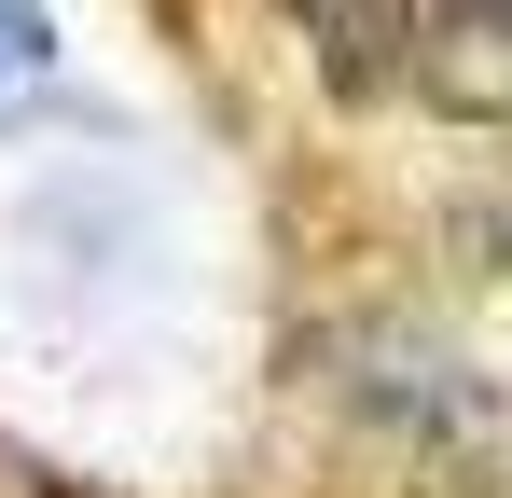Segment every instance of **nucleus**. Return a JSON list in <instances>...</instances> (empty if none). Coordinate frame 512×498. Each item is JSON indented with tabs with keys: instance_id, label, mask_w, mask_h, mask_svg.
<instances>
[{
	"instance_id": "4",
	"label": "nucleus",
	"mask_w": 512,
	"mask_h": 498,
	"mask_svg": "<svg viewBox=\"0 0 512 498\" xmlns=\"http://www.w3.org/2000/svg\"><path fill=\"white\" fill-rule=\"evenodd\" d=\"M56 70V28H42V0H0V97L14 83H42Z\"/></svg>"
},
{
	"instance_id": "1",
	"label": "nucleus",
	"mask_w": 512,
	"mask_h": 498,
	"mask_svg": "<svg viewBox=\"0 0 512 498\" xmlns=\"http://www.w3.org/2000/svg\"><path fill=\"white\" fill-rule=\"evenodd\" d=\"M346 402L388 415V429H416L429 457H485L499 443V388L457 360V346H429V332H346Z\"/></svg>"
},
{
	"instance_id": "3",
	"label": "nucleus",
	"mask_w": 512,
	"mask_h": 498,
	"mask_svg": "<svg viewBox=\"0 0 512 498\" xmlns=\"http://www.w3.org/2000/svg\"><path fill=\"white\" fill-rule=\"evenodd\" d=\"M291 28H305L333 97H388L402 83V0H291Z\"/></svg>"
},
{
	"instance_id": "2",
	"label": "nucleus",
	"mask_w": 512,
	"mask_h": 498,
	"mask_svg": "<svg viewBox=\"0 0 512 498\" xmlns=\"http://www.w3.org/2000/svg\"><path fill=\"white\" fill-rule=\"evenodd\" d=\"M402 83L457 125L512 111V0H402Z\"/></svg>"
}]
</instances>
